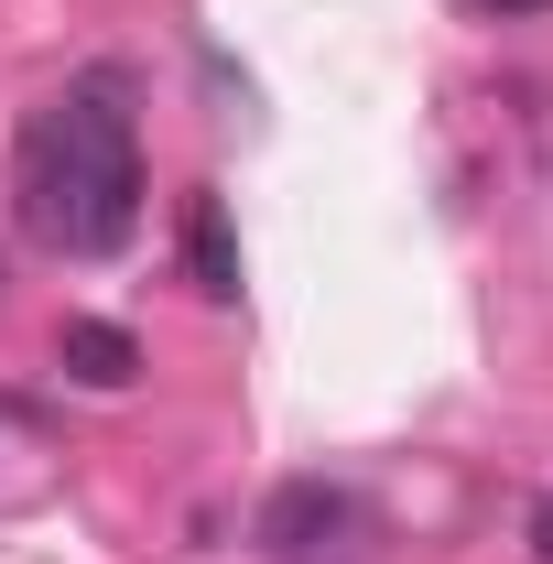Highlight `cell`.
<instances>
[{
	"label": "cell",
	"instance_id": "6da1fadb",
	"mask_svg": "<svg viewBox=\"0 0 553 564\" xmlns=\"http://www.w3.org/2000/svg\"><path fill=\"white\" fill-rule=\"evenodd\" d=\"M22 217L66 261H120L141 228V141L120 87H66L22 141Z\"/></svg>",
	"mask_w": 553,
	"mask_h": 564
},
{
	"label": "cell",
	"instance_id": "7a4b0ae2",
	"mask_svg": "<svg viewBox=\"0 0 553 564\" xmlns=\"http://www.w3.org/2000/svg\"><path fill=\"white\" fill-rule=\"evenodd\" d=\"M347 543V489H326V478H282L272 499H261V554L272 564H326Z\"/></svg>",
	"mask_w": 553,
	"mask_h": 564
},
{
	"label": "cell",
	"instance_id": "3957f363",
	"mask_svg": "<svg viewBox=\"0 0 553 564\" xmlns=\"http://www.w3.org/2000/svg\"><path fill=\"white\" fill-rule=\"evenodd\" d=\"M174 239H185V282H196L207 304H239V228H228V196H217V185L185 196V228H174Z\"/></svg>",
	"mask_w": 553,
	"mask_h": 564
},
{
	"label": "cell",
	"instance_id": "277c9868",
	"mask_svg": "<svg viewBox=\"0 0 553 564\" xmlns=\"http://www.w3.org/2000/svg\"><path fill=\"white\" fill-rule=\"evenodd\" d=\"M55 369H66L76 391H131L141 380V337L109 326V315H76L66 337H55Z\"/></svg>",
	"mask_w": 553,
	"mask_h": 564
},
{
	"label": "cell",
	"instance_id": "5b68a950",
	"mask_svg": "<svg viewBox=\"0 0 553 564\" xmlns=\"http://www.w3.org/2000/svg\"><path fill=\"white\" fill-rule=\"evenodd\" d=\"M467 11H488V22H532V11H553V0H467Z\"/></svg>",
	"mask_w": 553,
	"mask_h": 564
},
{
	"label": "cell",
	"instance_id": "8992f818",
	"mask_svg": "<svg viewBox=\"0 0 553 564\" xmlns=\"http://www.w3.org/2000/svg\"><path fill=\"white\" fill-rule=\"evenodd\" d=\"M532 554L553 564V499H532Z\"/></svg>",
	"mask_w": 553,
	"mask_h": 564
}]
</instances>
